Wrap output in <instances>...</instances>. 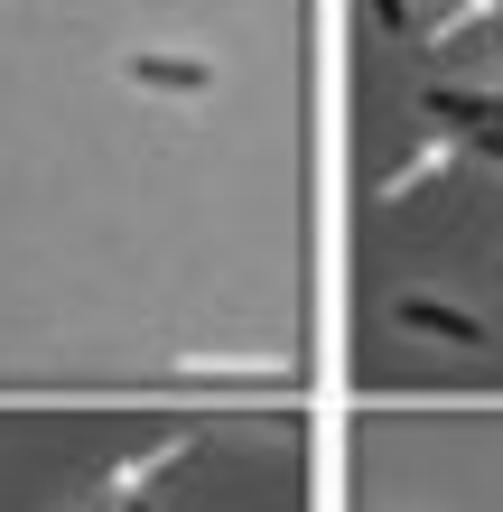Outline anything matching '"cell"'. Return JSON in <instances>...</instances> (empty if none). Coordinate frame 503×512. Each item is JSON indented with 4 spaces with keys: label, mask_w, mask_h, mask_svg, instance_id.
I'll use <instances>...</instances> for the list:
<instances>
[{
    "label": "cell",
    "mask_w": 503,
    "mask_h": 512,
    "mask_svg": "<svg viewBox=\"0 0 503 512\" xmlns=\"http://www.w3.org/2000/svg\"><path fill=\"white\" fill-rule=\"evenodd\" d=\"M401 326H420V336H438V345H457V354H485V345H494V326H485V317H466V308H448V298H420V289L401 298Z\"/></svg>",
    "instance_id": "1"
},
{
    "label": "cell",
    "mask_w": 503,
    "mask_h": 512,
    "mask_svg": "<svg viewBox=\"0 0 503 512\" xmlns=\"http://www.w3.org/2000/svg\"><path fill=\"white\" fill-rule=\"evenodd\" d=\"M122 75L150 84V94H205V84H215V66H196V56H131Z\"/></svg>",
    "instance_id": "2"
},
{
    "label": "cell",
    "mask_w": 503,
    "mask_h": 512,
    "mask_svg": "<svg viewBox=\"0 0 503 512\" xmlns=\"http://www.w3.org/2000/svg\"><path fill=\"white\" fill-rule=\"evenodd\" d=\"M438 168H448V140H420V149H410V159H401L392 177H382V205H401L410 187H429V177H438Z\"/></svg>",
    "instance_id": "3"
},
{
    "label": "cell",
    "mask_w": 503,
    "mask_h": 512,
    "mask_svg": "<svg viewBox=\"0 0 503 512\" xmlns=\"http://www.w3.org/2000/svg\"><path fill=\"white\" fill-rule=\"evenodd\" d=\"M429 122H438V131H485L494 103H485V94H457V84H438V94H429Z\"/></svg>",
    "instance_id": "4"
},
{
    "label": "cell",
    "mask_w": 503,
    "mask_h": 512,
    "mask_svg": "<svg viewBox=\"0 0 503 512\" xmlns=\"http://www.w3.org/2000/svg\"><path fill=\"white\" fill-rule=\"evenodd\" d=\"M373 19L392 28V38H410V0H373Z\"/></svg>",
    "instance_id": "5"
},
{
    "label": "cell",
    "mask_w": 503,
    "mask_h": 512,
    "mask_svg": "<svg viewBox=\"0 0 503 512\" xmlns=\"http://www.w3.org/2000/svg\"><path fill=\"white\" fill-rule=\"evenodd\" d=\"M476 140H485V149H494V159H503V131H494V122H485V131H476Z\"/></svg>",
    "instance_id": "6"
}]
</instances>
